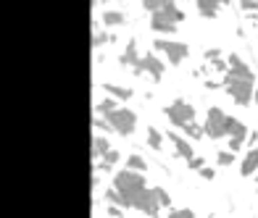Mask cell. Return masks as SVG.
<instances>
[{"label": "cell", "mask_w": 258, "mask_h": 218, "mask_svg": "<svg viewBox=\"0 0 258 218\" xmlns=\"http://www.w3.org/2000/svg\"><path fill=\"white\" fill-rule=\"evenodd\" d=\"M182 21H184V14L177 8V3H171V0L164 3V11H158V14L150 16L153 32H161V34H171V32H177V24H182Z\"/></svg>", "instance_id": "cell-1"}, {"label": "cell", "mask_w": 258, "mask_h": 218, "mask_svg": "<svg viewBox=\"0 0 258 218\" xmlns=\"http://www.w3.org/2000/svg\"><path fill=\"white\" fill-rule=\"evenodd\" d=\"M221 82L227 84V92L232 95V100H235L237 105H248V102L253 100L256 89H253V82H250V79H245V76H237V74L227 71V74L221 76Z\"/></svg>", "instance_id": "cell-2"}, {"label": "cell", "mask_w": 258, "mask_h": 218, "mask_svg": "<svg viewBox=\"0 0 258 218\" xmlns=\"http://www.w3.org/2000/svg\"><path fill=\"white\" fill-rule=\"evenodd\" d=\"M106 121L111 124V129H113L116 134L129 137V134L134 132V126H137V113L129 111V108H116V111L106 113Z\"/></svg>", "instance_id": "cell-3"}, {"label": "cell", "mask_w": 258, "mask_h": 218, "mask_svg": "<svg viewBox=\"0 0 258 218\" xmlns=\"http://www.w3.org/2000/svg\"><path fill=\"white\" fill-rule=\"evenodd\" d=\"M229 124H232V116H227L221 108H211L203 129L211 139H221V137H229Z\"/></svg>", "instance_id": "cell-4"}, {"label": "cell", "mask_w": 258, "mask_h": 218, "mask_svg": "<svg viewBox=\"0 0 258 218\" xmlns=\"http://www.w3.org/2000/svg\"><path fill=\"white\" fill-rule=\"evenodd\" d=\"M113 187L121 192L124 197H129L132 192H140V189H145V176L143 174H137V171H119V174L113 176Z\"/></svg>", "instance_id": "cell-5"}, {"label": "cell", "mask_w": 258, "mask_h": 218, "mask_svg": "<svg viewBox=\"0 0 258 218\" xmlns=\"http://www.w3.org/2000/svg\"><path fill=\"white\" fill-rule=\"evenodd\" d=\"M127 202H129V208H137L147 216H158V208H161V202L156 200L153 189H147V187L140 189V192H132V195L127 197Z\"/></svg>", "instance_id": "cell-6"}, {"label": "cell", "mask_w": 258, "mask_h": 218, "mask_svg": "<svg viewBox=\"0 0 258 218\" xmlns=\"http://www.w3.org/2000/svg\"><path fill=\"white\" fill-rule=\"evenodd\" d=\"M166 116H169V121L174 126H179V129H184L187 124H192V118H195V108L190 105V102H184V100H177V102H171L169 108H166Z\"/></svg>", "instance_id": "cell-7"}, {"label": "cell", "mask_w": 258, "mask_h": 218, "mask_svg": "<svg viewBox=\"0 0 258 218\" xmlns=\"http://www.w3.org/2000/svg\"><path fill=\"white\" fill-rule=\"evenodd\" d=\"M153 48L161 50V53H166V58L171 61V66H179V63L190 55V48H187L184 42H174V40H156Z\"/></svg>", "instance_id": "cell-8"}, {"label": "cell", "mask_w": 258, "mask_h": 218, "mask_svg": "<svg viewBox=\"0 0 258 218\" xmlns=\"http://www.w3.org/2000/svg\"><path fill=\"white\" fill-rule=\"evenodd\" d=\"M143 71H147L156 82H161V76H164V63H161L153 53H147L145 58H140V63L134 66V74H143Z\"/></svg>", "instance_id": "cell-9"}, {"label": "cell", "mask_w": 258, "mask_h": 218, "mask_svg": "<svg viewBox=\"0 0 258 218\" xmlns=\"http://www.w3.org/2000/svg\"><path fill=\"white\" fill-rule=\"evenodd\" d=\"M171 137V142H174V150L179 152V158H184V160H192L195 155H192V147H190V142L182 137V134H177V132H171L169 134Z\"/></svg>", "instance_id": "cell-10"}, {"label": "cell", "mask_w": 258, "mask_h": 218, "mask_svg": "<svg viewBox=\"0 0 258 218\" xmlns=\"http://www.w3.org/2000/svg\"><path fill=\"white\" fill-rule=\"evenodd\" d=\"M195 8H198V14L205 16V18H216L219 11H221V3H219V0H198Z\"/></svg>", "instance_id": "cell-11"}, {"label": "cell", "mask_w": 258, "mask_h": 218, "mask_svg": "<svg viewBox=\"0 0 258 218\" xmlns=\"http://www.w3.org/2000/svg\"><path fill=\"white\" fill-rule=\"evenodd\" d=\"M258 171V145L253 147V150H248V155L242 158V166H240V174L242 176H250Z\"/></svg>", "instance_id": "cell-12"}, {"label": "cell", "mask_w": 258, "mask_h": 218, "mask_svg": "<svg viewBox=\"0 0 258 218\" xmlns=\"http://www.w3.org/2000/svg\"><path fill=\"white\" fill-rule=\"evenodd\" d=\"M119 61L124 63V66H132V68L137 66V63H140V61H137V42H134V40H129V42H127V50H124V55H121Z\"/></svg>", "instance_id": "cell-13"}, {"label": "cell", "mask_w": 258, "mask_h": 218, "mask_svg": "<svg viewBox=\"0 0 258 218\" xmlns=\"http://www.w3.org/2000/svg\"><path fill=\"white\" fill-rule=\"evenodd\" d=\"M103 89L116 100H132V95H134L129 87H119V84H103Z\"/></svg>", "instance_id": "cell-14"}, {"label": "cell", "mask_w": 258, "mask_h": 218, "mask_svg": "<svg viewBox=\"0 0 258 218\" xmlns=\"http://www.w3.org/2000/svg\"><path fill=\"white\" fill-rule=\"evenodd\" d=\"M108 150H111V145H108V139H106V137H95V139H92V158L106 155Z\"/></svg>", "instance_id": "cell-15"}, {"label": "cell", "mask_w": 258, "mask_h": 218, "mask_svg": "<svg viewBox=\"0 0 258 218\" xmlns=\"http://www.w3.org/2000/svg\"><path fill=\"white\" fill-rule=\"evenodd\" d=\"M103 24L106 27H119V24H124V14L121 11H106L103 14Z\"/></svg>", "instance_id": "cell-16"}, {"label": "cell", "mask_w": 258, "mask_h": 218, "mask_svg": "<svg viewBox=\"0 0 258 218\" xmlns=\"http://www.w3.org/2000/svg\"><path fill=\"white\" fill-rule=\"evenodd\" d=\"M147 145H150L153 150H161V145H164V134H161L156 126H147Z\"/></svg>", "instance_id": "cell-17"}, {"label": "cell", "mask_w": 258, "mask_h": 218, "mask_svg": "<svg viewBox=\"0 0 258 218\" xmlns=\"http://www.w3.org/2000/svg\"><path fill=\"white\" fill-rule=\"evenodd\" d=\"M127 166H129V171H137V174H143V171H147V163H145V158L143 155H129V160H127Z\"/></svg>", "instance_id": "cell-18"}, {"label": "cell", "mask_w": 258, "mask_h": 218, "mask_svg": "<svg viewBox=\"0 0 258 218\" xmlns=\"http://www.w3.org/2000/svg\"><path fill=\"white\" fill-rule=\"evenodd\" d=\"M106 200H108V202H111V205H121V208H129L127 197H124V195H121V192H119V189H116V187L106 192Z\"/></svg>", "instance_id": "cell-19"}, {"label": "cell", "mask_w": 258, "mask_h": 218, "mask_svg": "<svg viewBox=\"0 0 258 218\" xmlns=\"http://www.w3.org/2000/svg\"><path fill=\"white\" fill-rule=\"evenodd\" d=\"M95 111L103 113V116H106V113H111V111H116V98H106V100H100L98 105H95Z\"/></svg>", "instance_id": "cell-20"}, {"label": "cell", "mask_w": 258, "mask_h": 218, "mask_svg": "<svg viewBox=\"0 0 258 218\" xmlns=\"http://www.w3.org/2000/svg\"><path fill=\"white\" fill-rule=\"evenodd\" d=\"M153 195H156V200L161 202V208H169L171 205V197H169V192H166L164 187H153Z\"/></svg>", "instance_id": "cell-21"}, {"label": "cell", "mask_w": 258, "mask_h": 218, "mask_svg": "<svg viewBox=\"0 0 258 218\" xmlns=\"http://www.w3.org/2000/svg\"><path fill=\"white\" fill-rule=\"evenodd\" d=\"M182 132H187V134H190V137H192V139H201V137H203V134H205V129H203V126H198V124H195V121H192V124H187V126H184V129H182Z\"/></svg>", "instance_id": "cell-22"}, {"label": "cell", "mask_w": 258, "mask_h": 218, "mask_svg": "<svg viewBox=\"0 0 258 218\" xmlns=\"http://www.w3.org/2000/svg\"><path fill=\"white\" fill-rule=\"evenodd\" d=\"M164 3H166V0H145L143 8L150 11V14H158V11H164Z\"/></svg>", "instance_id": "cell-23"}, {"label": "cell", "mask_w": 258, "mask_h": 218, "mask_svg": "<svg viewBox=\"0 0 258 218\" xmlns=\"http://www.w3.org/2000/svg\"><path fill=\"white\" fill-rule=\"evenodd\" d=\"M119 158H121V152H119V150H108L106 155H103V163H108V166H116V163H119Z\"/></svg>", "instance_id": "cell-24"}, {"label": "cell", "mask_w": 258, "mask_h": 218, "mask_svg": "<svg viewBox=\"0 0 258 218\" xmlns=\"http://www.w3.org/2000/svg\"><path fill=\"white\" fill-rule=\"evenodd\" d=\"M219 166H232L235 163V152H219Z\"/></svg>", "instance_id": "cell-25"}, {"label": "cell", "mask_w": 258, "mask_h": 218, "mask_svg": "<svg viewBox=\"0 0 258 218\" xmlns=\"http://www.w3.org/2000/svg\"><path fill=\"white\" fill-rule=\"evenodd\" d=\"M111 37L106 34V32H98V34H92V48H100V45H106Z\"/></svg>", "instance_id": "cell-26"}, {"label": "cell", "mask_w": 258, "mask_h": 218, "mask_svg": "<svg viewBox=\"0 0 258 218\" xmlns=\"http://www.w3.org/2000/svg\"><path fill=\"white\" fill-rule=\"evenodd\" d=\"M187 166H190L192 171H201V168H205V160H203V155H201V158L195 155L192 160H187Z\"/></svg>", "instance_id": "cell-27"}, {"label": "cell", "mask_w": 258, "mask_h": 218, "mask_svg": "<svg viewBox=\"0 0 258 218\" xmlns=\"http://www.w3.org/2000/svg\"><path fill=\"white\" fill-rule=\"evenodd\" d=\"M214 71H219V74H227V71H229V63H227V61H221V58H219V61H214Z\"/></svg>", "instance_id": "cell-28"}, {"label": "cell", "mask_w": 258, "mask_h": 218, "mask_svg": "<svg viewBox=\"0 0 258 218\" xmlns=\"http://www.w3.org/2000/svg\"><path fill=\"white\" fill-rule=\"evenodd\" d=\"M219 55H221V50H219V48H208V50H205V58H208V61H219Z\"/></svg>", "instance_id": "cell-29"}, {"label": "cell", "mask_w": 258, "mask_h": 218, "mask_svg": "<svg viewBox=\"0 0 258 218\" xmlns=\"http://www.w3.org/2000/svg\"><path fill=\"white\" fill-rule=\"evenodd\" d=\"M240 8H242V11H256V8H258V3H256V0H242Z\"/></svg>", "instance_id": "cell-30"}, {"label": "cell", "mask_w": 258, "mask_h": 218, "mask_svg": "<svg viewBox=\"0 0 258 218\" xmlns=\"http://www.w3.org/2000/svg\"><path fill=\"white\" fill-rule=\"evenodd\" d=\"M201 176L205 179V182H211V179H214L216 174H214V168H208V166H205V168H201Z\"/></svg>", "instance_id": "cell-31"}, {"label": "cell", "mask_w": 258, "mask_h": 218, "mask_svg": "<svg viewBox=\"0 0 258 218\" xmlns=\"http://www.w3.org/2000/svg\"><path fill=\"white\" fill-rule=\"evenodd\" d=\"M108 216H113V218H124V216H121V210L116 208V205H111V208H108Z\"/></svg>", "instance_id": "cell-32"}, {"label": "cell", "mask_w": 258, "mask_h": 218, "mask_svg": "<svg viewBox=\"0 0 258 218\" xmlns=\"http://www.w3.org/2000/svg\"><path fill=\"white\" fill-rule=\"evenodd\" d=\"M179 216H182V218H195V213H192L190 208H182V210H179Z\"/></svg>", "instance_id": "cell-33"}, {"label": "cell", "mask_w": 258, "mask_h": 218, "mask_svg": "<svg viewBox=\"0 0 258 218\" xmlns=\"http://www.w3.org/2000/svg\"><path fill=\"white\" fill-rule=\"evenodd\" d=\"M166 218H182V216H179V210H171V213L166 216Z\"/></svg>", "instance_id": "cell-34"}]
</instances>
